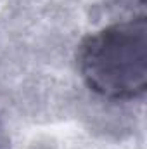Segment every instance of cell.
Listing matches in <instances>:
<instances>
[{
    "mask_svg": "<svg viewBox=\"0 0 147 149\" xmlns=\"http://www.w3.org/2000/svg\"><path fill=\"white\" fill-rule=\"evenodd\" d=\"M78 70L88 88L111 101H130L147 88V19L109 24L78 47Z\"/></svg>",
    "mask_w": 147,
    "mask_h": 149,
    "instance_id": "cell-1",
    "label": "cell"
},
{
    "mask_svg": "<svg viewBox=\"0 0 147 149\" xmlns=\"http://www.w3.org/2000/svg\"><path fill=\"white\" fill-rule=\"evenodd\" d=\"M140 2H144V0H140Z\"/></svg>",
    "mask_w": 147,
    "mask_h": 149,
    "instance_id": "cell-2",
    "label": "cell"
}]
</instances>
